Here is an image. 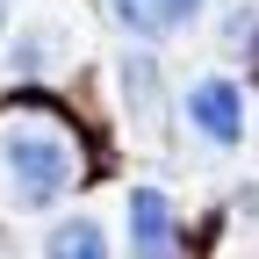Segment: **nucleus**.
<instances>
[{
    "label": "nucleus",
    "mask_w": 259,
    "mask_h": 259,
    "mask_svg": "<svg viewBox=\"0 0 259 259\" xmlns=\"http://www.w3.org/2000/svg\"><path fill=\"white\" fill-rule=\"evenodd\" d=\"M252 72H259V29H252Z\"/></svg>",
    "instance_id": "0eeeda50"
},
{
    "label": "nucleus",
    "mask_w": 259,
    "mask_h": 259,
    "mask_svg": "<svg viewBox=\"0 0 259 259\" xmlns=\"http://www.w3.org/2000/svg\"><path fill=\"white\" fill-rule=\"evenodd\" d=\"M0 22H8V0H0Z\"/></svg>",
    "instance_id": "6e6552de"
},
{
    "label": "nucleus",
    "mask_w": 259,
    "mask_h": 259,
    "mask_svg": "<svg viewBox=\"0 0 259 259\" xmlns=\"http://www.w3.org/2000/svg\"><path fill=\"white\" fill-rule=\"evenodd\" d=\"M108 15L130 29V36H173V29H187L194 15H202V0H108Z\"/></svg>",
    "instance_id": "20e7f679"
},
{
    "label": "nucleus",
    "mask_w": 259,
    "mask_h": 259,
    "mask_svg": "<svg viewBox=\"0 0 259 259\" xmlns=\"http://www.w3.org/2000/svg\"><path fill=\"white\" fill-rule=\"evenodd\" d=\"M0 173H8V194L15 209H51L58 194H72L79 180V151L44 122H15L0 137Z\"/></svg>",
    "instance_id": "f257e3e1"
},
{
    "label": "nucleus",
    "mask_w": 259,
    "mask_h": 259,
    "mask_svg": "<svg viewBox=\"0 0 259 259\" xmlns=\"http://www.w3.org/2000/svg\"><path fill=\"white\" fill-rule=\"evenodd\" d=\"M115 87H122V101H130L137 122H158V58H151V51H122Z\"/></svg>",
    "instance_id": "39448f33"
},
{
    "label": "nucleus",
    "mask_w": 259,
    "mask_h": 259,
    "mask_svg": "<svg viewBox=\"0 0 259 259\" xmlns=\"http://www.w3.org/2000/svg\"><path fill=\"white\" fill-rule=\"evenodd\" d=\"M44 259H108V231L94 216H65L44 231Z\"/></svg>",
    "instance_id": "423d86ee"
},
{
    "label": "nucleus",
    "mask_w": 259,
    "mask_h": 259,
    "mask_svg": "<svg viewBox=\"0 0 259 259\" xmlns=\"http://www.w3.org/2000/svg\"><path fill=\"white\" fill-rule=\"evenodd\" d=\"M122 216H130V259H180V223L158 187H130Z\"/></svg>",
    "instance_id": "7ed1b4c3"
},
{
    "label": "nucleus",
    "mask_w": 259,
    "mask_h": 259,
    "mask_svg": "<svg viewBox=\"0 0 259 259\" xmlns=\"http://www.w3.org/2000/svg\"><path fill=\"white\" fill-rule=\"evenodd\" d=\"M187 130L202 144H216V151H231L238 137H245V94H238V79H194L187 87Z\"/></svg>",
    "instance_id": "f03ea898"
}]
</instances>
